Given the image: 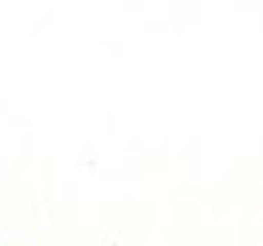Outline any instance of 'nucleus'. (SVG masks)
Wrapping results in <instances>:
<instances>
[]
</instances>
